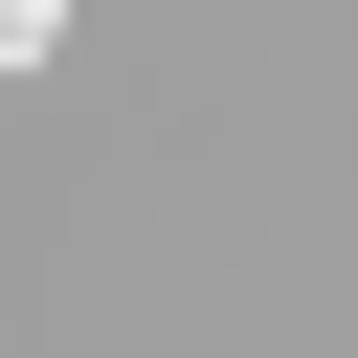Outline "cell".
<instances>
[{
	"instance_id": "1",
	"label": "cell",
	"mask_w": 358,
	"mask_h": 358,
	"mask_svg": "<svg viewBox=\"0 0 358 358\" xmlns=\"http://www.w3.org/2000/svg\"><path fill=\"white\" fill-rule=\"evenodd\" d=\"M45 45H67V0H0V67H45Z\"/></svg>"
}]
</instances>
